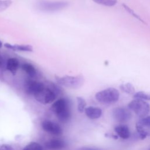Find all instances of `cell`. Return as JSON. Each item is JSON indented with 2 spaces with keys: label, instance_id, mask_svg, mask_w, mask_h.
<instances>
[{
  "label": "cell",
  "instance_id": "1",
  "mask_svg": "<svg viewBox=\"0 0 150 150\" xmlns=\"http://www.w3.org/2000/svg\"><path fill=\"white\" fill-rule=\"evenodd\" d=\"M52 110L56 114L58 119L62 122L67 121L71 116L69 104L65 98H60L53 103Z\"/></svg>",
  "mask_w": 150,
  "mask_h": 150
},
{
  "label": "cell",
  "instance_id": "2",
  "mask_svg": "<svg viewBox=\"0 0 150 150\" xmlns=\"http://www.w3.org/2000/svg\"><path fill=\"white\" fill-rule=\"evenodd\" d=\"M57 83L63 87L73 88L78 89L80 88L84 83V79L82 76H64L62 77L55 76Z\"/></svg>",
  "mask_w": 150,
  "mask_h": 150
},
{
  "label": "cell",
  "instance_id": "3",
  "mask_svg": "<svg viewBox=\"0 0 150 150\" xmlns=\"http://www.w3.org/2000/svg\"><path fill=\"white\" fill-rule=\"evenodd\" d=\"M95 97L98 102L101 103H114L118 100L120 93L116 88L110 87L97 92Z\"/></svg>",
  "mask_w": 150,
  "mask_h": 150
},
{
  "label": "cell",
  "instance_id": "4",
  "mask_svg": "<svg viewBox=\"0 0 150 150\" xmlns=\"http://www.w3.org/2000/svg\"><path fill=\"white\" fill-rule=\"evenodd\" d=\"M56 93L52 87L45 86L33 96L38 102L43 104H47L54 101L56 97Z\"/></svg>",
  "mask_w": 150,
  "mask_h": 150
},
{
  "label": "cell",
  "instance_id": "5",
  "mask_svg": "<svg viewBox=\"0 0 150 150\" xmlns=\"http://www.w3.org/2000/svg\"><path fill=\"white\" fill-rule=\"evenodd\" d=\"M128 107L138 117L141 118L145 117L150 110L149 104L145 101L139 99H134L132 100L128 104Z\"/></svg>",
  "mask_w": 150,
  "mask_h": 150
},
{
  "label": "cell",
  "instance_id": "6",
  "mask_svg": "<svg viewBox=\"0 0 150 150\" xmlns=\"http://www.w3.org/2000/svg\"><path fill=\"white\" fill-rule=\"evenodd\" d=\"M113 118L119 122H125L129 121L132 116L131 111L124 107H117L112 110Z\"/></svg>",
  "mask_w": 150,
  "mask_h": 150
},
{
  "label": "cell",
  "instance_id": "7",
  "mask_svg": "<svg viewBox=\"0 0 150 150\" xmlns=\"http://www.w3.org/2000/svg\"><path fill=\"white\" fill-rule=\"evenodd\" d=\"M67 5V2L40 1L38 3V7L42 11H55L65 8Z\"/></svg>",
  "mask_w": 150,
  "mask_h": 150
},
{
  "label": "cell",
  "instance_id": "8",
  "mask_svg": "<svg viewBox=\"0 0 150 150\" xmlns=\"http://www.w3.org/2000/svg\"><path fill=\"white\" fill-rule=\"evenodd\" d=\"M42 127L45 131L53 135H59L63 132V130L60 126L58 124L52 121H43L42 122Z\"/></svg>",
  "mask_w": 150,
  "mask_h": 150
},
{
  "label": "cell",
  "instance_id": "9",
  "mask_svg": "<svg viewBox=\"0 0 150 150\" xmlns=\"http://www.w3.org/2000/svg\"><path fill=\"white\" fill-rule=\"evenodd\" d=\"M45 86V85L43 83L33 80H28L25 81V88L26 93L33 96Z\"/></svg>",
  "mask_w": 150,
  "mask_h": 150
},
{
  "label": "cell",
  "instance_id": "10",
  "mask_svg": "<svg viewBox=\"0 0 150 150\" xmlns=\"http://www.w3.org/2000/svg\"><path fill=\"white\" fill-rule=\"evenodd\" d=\"M135 127L139 137L141 139H144L147 137L150 136V126L141 122L139 120L137 122Z\"/></svg>",
  "mask_w": 150,
  "mask_h": 150
},
{
  "label": "cell",
  "instance_id": "11",
  "mask_svg": "<svg viewBox=\"0 0 150 150\" xmlns=\"http://www.w3.org/2000/svg\"><path fill=\"white\" fill-rule=\"evenodd\" d=\"M65 146V142L60 139H52L45 143V146L51 150H60L64 148Z\"/></svg>",
  "mask_w": 150,
  "mask_h": 150
},
{
  "label": "cell",
  "instance_id": "12",
  "mask_svg": "<svg viewBox=\"0 0 150 150\" xmlns=\"http://www.w3.org/2000/svg\"><path fill=\"white\" fill-rule=\"evenodd\" d=\"M86 115L90 119L94 120L100 118L102 114V110L98 107L90 106L85 108Z\"/></svg>",
  "mask_w": 150,
  "mask_h": 150
},
{
  "label": "cell",
  "instance_id": "13",
  "mask_svg": "<svg viewBox=\"0 0 150 150\" xmlns=\"http://www.w3.org/2000/svg\"><path fill=\"white\" fill-rule=\"evenodd\" d=\"M6 48L11 49L15 51L23 52H32L33 47L29 45H11L8 43H5L4 45Z\"/></svg>",
  "mask_w": 150,
  "mask_h": 150
},
{
  "label": "cell",
  "instance_id": "14",
  "mask_svg": "<svg viewBox=\"0 0 150 150\" xmlns=\"http://www.w3.org/2000/svg\"><path fill=\"white\" fill-rule=\"evenodd\" d=\"M115 131L118 135L122 139H128L130 137V131L128 126L125 125H119L115 127Z\"/></svg>",
  "mask_w": 150,
  "mask_h": 150
},
{
  "label": "cell",
  "instance_id": "15",
  "mask_svg": "<svg viewBox=\"0 0 150 150\" xmlns=\"http://www.w3.org/2000/svg\"><path fill=\"white\" fill-rule=\"evenodd\" d=\"M19 63L18 60L15 57H11L8 59L6 62V69L11 73L15 75L18 69Z\"/></svg>",
  "mask_w": 150,
  "mask_h": 150
},
{
  "label": "cell",
  "instance_id": "16",
  "mask_svg": "<svg viewBox=\"0 0 150 150\" xmlns=\"http://www.w3.org/2000/svg\"><path fill=\"white\" fill-rule=\"evenodd\" d=\"M22 70L30 77H33L36 75V70L35 67L28 63H25L22 64Z\"/></svg>",
  "mask_w": 150,
  "mask_h": 150
},
{
  "label": "cell",
  "instance_id": "17",
  "mask_svg": "<svg viewBox=\"0 0 150 150\" xmlns=\"http://www.w3.org/2000/svg\"><path fill=\"white\" fill-rule=\"evenodd\" d=\"M120 88L121 91L123 92L128 94H134L135 93V88L133 85L130 83H127L124 84H122L120 85Z\"/></svg>",
  "mask_w": 150,
  "mask_h": 150
},
{
  "label": "cell",
  "instance_id": "18",
  "mask_svg": "<svg viewBox=\"0 0 150 150\" xmlns=\"http://www.w3.org/2000/svg\"><path fill=\"white\" fill-rule=\"evenodd\" d=\"M134 98L142 100H150V93L144 91H138L134 94Z\"/></svg>",
  "mask_w": 150,
  "mask_h": 150
},
{
  "label": "cell",
  "instance_id": "19",
  "mask_svg": "<svg viewBox=\"0 0 150 150\" xmlns=\"http://www.w3.org/2000/svg\"><path fill=\"white\" fill-rule=\"evenodd\" d=\"M23 150H43V148L39 144L35 142H32L26 145Z\"/></svg>",
  "mask_w": 150,
  "mask_h": 150
},
{
  "label": "cell",
  "instance_id": "20",
  "mask_svg": "<svg viewBox=\"0 0 150 150\" xmlns=\"http://www.w3.org/2000/svg\"><path fill=\"white\" fill-rule=\"evenodd\" d=\"M96 3L106 6H113L117 2V0H93Z\"/></svg>",
  "mask_w": 150,
  "mask_h": 150
},
{
  "label": "cell",
  "instance_id": "21",
  "mask_svg": "<svg viewBox=\"0 0 150 150\" xmlns=\"http://www.w3.org/2000/svg\"><path fill=\"white\" fill-rule=\"evenodd\" d=\"M77 102L78 111L80 112H83L85 110L86 106V102L85 100L81 97H77Z\"/></svg>",
  "mask_w": 150,
  "mask_h": 150
},
{
  "label": "cell",
  "instance_id": "22",
  "mask_svg": "<svg viewBox=\"0 0 150 150\" xmlns=\"http://www.w3.org/2000/svg\"><path fill=\"white\" fill-rule=\"evenodd\" d=\"M122 6L124 7V8L125 9L126 11H127L130 15H132L134 18H137V19H138L140 22H141L142 23H144V24H146V22H144V21L141 18V16H139L138 15H137L132 9H131L128 6H127V5L124 4H122Z\"/></svg>",
  "mask_w": 150,
  "mask_h": 150
},
{
  "label": "cell",
  "instance_id": "23",
  "mask_svg": "<svg viewBox=\"0 0 150 150\" xmlns=\"http://www.w3.org/2000/svg\"><path fill=\"white\" fill-rule=\"evenodd\" d=\"M12 2L11 0H0V12H2L6 9Z\"/></svg>",
  "mask_w": 150,
  "mask_h": 150
},
{
  "label": "cell",
  "instance_id": "24",
  "mask_svg": "<svg viewBox=\"0 0 150 150\" xmlns=\"http://www.w3.org/2000/svg\"><path fill=\"white\" fill-rule=\"evenodd\" d=\"M139 121L141 122H142L148 126H150V116H147V117H144L143 118H141L139 120Z\"/></svg>",
  "mask_w": 150,
  "mask_h": 150
},
{
  "label": "cell",
  "instance_id": "25",
  "mask_svg": "<svg viewBox=\"0 0 150 150\" xmlns=\"http://www.w3.org/2000/svg\"><path fill=\"white\" fill-rule=\"evenodd\" d=\"M81 150H101V149L95 148H91V147H83L81 148Z\"/></svg>",
  "mask_w": 150,
  "mask_h": 150
},
{
  "label": "cell",
  "instance_id": "26",
  "mask_svg": "<svg viewBox=\"0 0 150 150\" xmlns=\"http://www.w3.org/2000/svg\"><path fill=\"white\" fill-rule=\"evenodd\" d=\"M2 63H3V59H2V56H1V54H0V67L2 66Z\"/></svg>",
  "mask_w": 150,
  "mask_h": 150
},
{
  "label": "cell",
  "instance_id": "27",
  "mask_svg": "<svg viewBox=\"0 0 150 150\" xmlns=\"http://www.w3.org/2000/svg\"><path fill=\"white\" fill-rule=\"evenodd\" d=\"M2 46V42L0 40V48H1Z\"/></svg>",
  "mask_w": 150,
  "mask_h": 150
},
{
  "label": "cell",
  "instance_id": "28",
  "mask_svg": "<svg viewBox=\"0 0 150 150\" xmlns=\"http://www.w3.org/2000/svg\"><path fill=\"white\" fill-rule=\"evenodd\" d=\"M149 150H150V149H149Z\"/></svg>",
  "mask_w": 150,
  "mask_h": 150
}]
</instances>
